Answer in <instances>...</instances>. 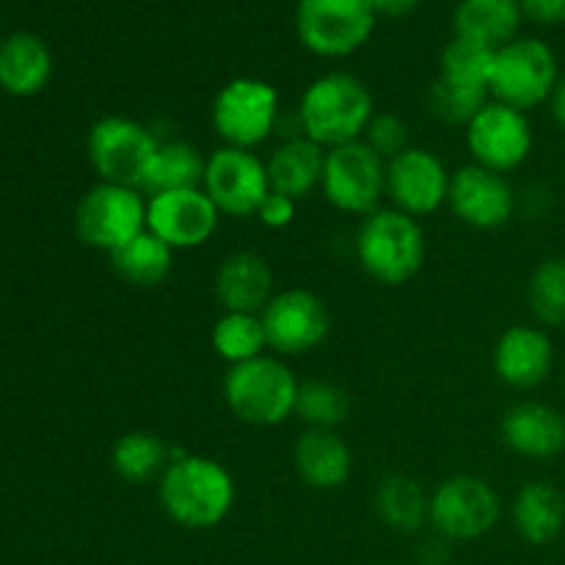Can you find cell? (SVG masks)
I'll return each instance as SVG.
<instances>
[{"label": "cell", "mask_w": 565, "mask_h": 565, "mask_svg": "<svg viewBox=\"0 0 565 565\" xmlns=\"http://www.w3.org/2000/svg\"><path fill=\"white\" fill-rule=\"evenodd\" d=\"M166 516L185 530H213L232 513L237 486L230 469L210 456L177 452L158 480Z\"/></svg>", "instance_id": "6da1fadb"}, {"label": "cell", "mask_w": 565, "mask_h": 565, "mask_svg": "<svg viewBox=\"0 0 565 565\" xmlns=\"http://www.w3.org/2000/svg\"><path fill=\"white\" fill-rule=\"evenodd\" d=\"M373 116V92L351 72L320 75L309 83L298 103L303 136L323 149L362 141Z\"/></svg>", "instance_id": "7a4b0ae2"}, {"label": "cell", "mask_w": 565, "mask_h": 565, "mask_svg": "<svg viewBox=\"0 0 565 565\" xmlns=\"http://www.w3.org/2000/svg\"><path fill=\"white\" fill-rule=\"evenodd\" d=\"M353 248L370 279L386 287H401L423 268L425 232L412 215L395 207H381L362 218Z\"/></svg>", "instance_id": "3957f363"}, {"label": "cell", "mask_w": 565, "mask_h": 565, "mask_svg": "<svg viewBox=\"0 0 565 565\" xmlns=\"http://www.w3.org/2000/svg\"><path fill=\"white\" fill-rule=\"evenodd\" d=\"M301 381L281 356H257L235 364L224 375V401L241 423L252 428H276L296 414Z\"/></svg>", "instance_id": "277c9868"}, {"label": "cell", "mask_w": 565, "mask_h": 565, "mask_svg": "<svg viewBox=\"0 0 565 565\" xmlns=\"http://www.w3.org/2000/svg\"><path fill=\"white\" fill-rule=\"evenodd\" d=\"M561 81L555 50L535 36H516L494 53L489 94L494 103L522 114L550 103Z\"/></svg>", "instance_id": "5b68a950"}, {"label": "cell", "mask_w": 565, "mask_h": 565, "mask_svg": "<svg viewBox=\"0 0 565 565\" xmlns=\"http://www.w3.org/2000/svg\"><path fill=\"white\" fill-rule=\"evenodd\" d=\"M379 14L373 0H298V42L318 58H348L370 42Z\"/></svg>", "instance_id": "8992f818"}, {"label": "cell", "mask_w": 565, "mask_h": 565, "mask_svg": "<svg viewBox=\"0 0 565 565\" xmlns=\"http://www.w3.org/2000/svg\"><path fill=\"white\" fill-rule=\"evenodd\" d=\"M502 500L489 480L478 475H452L430 491L428 527L450 544L480 541L497 527Z\"/></svg>", "instance_id": "52a82bcc"}, {"label": "cell", "mask_w": 565, "mask_h": 565, "mask_svg": "<svg viewBox=\"0 0 565 565\" xmlns=\"http://www.w3.org/2000/svg\"><path fill=\"white\" fill-rule=\"evenodd\" d=\"M147 193L116 182H97L75 207V232L88 248L114 254L147 230Z\"/></svg>", "instance_id": "ba28073f"}, {"label": "cell", "mask_w": 565, "mask_h": 565, "mask_svg": "<svg viewBox=\"0 0 565 565\" xmlns=\"http://www.w3.org/2000/svg\"><path fill=\"white\" fill-rule=\"evenodd\" d=\"M213 130L224 147L257 149L276 132L281 119L279 92L259 77H235L213 99Z\"/></svg>", "instance_id": "9c48e42d"}, {"label": "cell", "mask_w": 565, "mask_h": 565, "mask_svg": "<svg viewBox=\"0 0 565 565\" xmlns=\"http://www.w3.org/2000/svg\"><path fill=\"white\" fill-rule=\"evenodd\" d=\"M160 138L143 121L130 116H103L92 125L86 138V154L99 182H116L141 191Z\"/></svg>", "instance_id": "30bf717a"}, {"label": "cell", "mask_w": 565, "mask_h": 565, "mask_svg": "<svg viewBox=\"0 0 565 565\" xmlns=\"http://www.w3.org/2000/svg\"><path fill=\"white\" fill-rule=\"evenodd\" d=\"M320 191L340 213L367 218L381 210L386 196V160H381L364 141L329 149Z\"/></svg>", "instance_id": "8fae6325"}, {"label": "cell", "mask_w": 565, "mask_h": 565, "mask_svg": "<svg viewBox=\"0 0 565 565\" xmlns=\"http://www.w3.org/2000/svg\"><path fill=\"white\" fill-rule=\"evenodd\" d=\"M202 191L230 218H257V210L270 196L268 166L252 149L221 147L207 158Z\"/></svg>", "instance_id": "7c38bea8"}, {"label": "cell", "mask_w": 565, "mask_h": 565, "mask_svg": "<svg viewBox=\"0 0 565 565\" xmlns=\"http://www.w3.org/2000/svg\"><path fill=\"white\" fill-rule=\"evenodd\" d=\"M463 132H467V149L472 154V163L497 171V174L519 169L533 152V125H530L527 114L494 103V99H489L478 110V116L463 127Z\"/></svg>", "instance_id": "4fadbf2b"}, {"label": "cell", "mask_w": 565, "mask_h": 565, "mask_svg": "<svg viewBox=\"0 0 565 565\" xmlns=\"http://www.w3.org/2000/svg\"><path fill=\"white\" fill-rule=\"evenodd\" d=\"M259 318L268 337V351H274L276 356H301L315 351L323 345L331 331V315L326 303L303 287L276 292Z\"/></svg>", "instance_id": "5bb4252c"}, {"label": "cell", "mask_w": 565, "mask_h": 565, "mask_svg": "<svg viewBox=\"0 0 565 565\" xmlns=\"http://www.w3.org/2000/svg\"><path fill=\"white\" fill-rule=\"evenodd\" d=\"M450 177L452 171L430 149L408 147L386 163V196L392 207L419 221L445 207Z\"/></svg>", "instance_id": "9a60e30c"}, {"label": "cell", "mask_w": 565, "mask_h": 565, "mask_svg": "<svg viewBox=\"0 0 565 565\" xmlns=\"http://www.w3.org/2000/svg\"><path fill=\"white\" fill-rule=\"evenodd\" d=\"M221 213L202 188L154 193L147 199V230L174 252L199 248L218 232Z\"/></svg>", "instance_id": "2e32d148"}, {"label": "cell", "mask_w": 565, "mask_h": 565, "mask_svg": "<svg viewBox=\"0 0 565 565\" xmlns=\"http://www.w3.org/2000/svg\"><path fill=\"white\" fill-rule=\"evenodd\" d=\"M447 207L461 224L491 232L513 218L516 191L505 180V174H497V171L483 169L478 163H467L452 171Z\"/></svg>", "instance_id": "e0dca14e"}, {"label": "cell", "mask_w": 565, "mask_h": 565, "mask_svg": "<svg viewBox=\"0 0 565 565\" xmlns=\"http://www.w3.org/2000/svg\"><path fill=\"white\" fill-rule=\"evenodd\" d=\"M491 364L497 379L511 390H539L555 367V345L539 326H511L497 340Z\"/></svg>", "instance_id": "ac0fdd59"}, {"label": "cell", "mask_w": 565, "mask_h": 565, "mask_svg": "<svg viewBox=\"0 0 565 565\" xmlns=\"http://www.w3.org/2000/svg\"><path fill=\"white\" fill-rule=\"evenodd\" d=\"M505 447L527 461H555L565 452V417L541 401L513 403L500 423Z\"/></svg>", "instance_id": "d6986e66"}, {"label": "cell", "mask_w": 565, "mask_h": 565, "mask_svg": "<svg viewBox=\"0 0 565 565\" xmlns=\"http://www.w3.org/2000/svg\"><path fill=\"white\" fill-rule=\"evenodd\" d=\"M274 296V270L259 254L232 252L215 270V301L224 312L263 315Z\"/></svg>", "instance_id": "ffe728a7"}, {"label": "cell", "mask_w": 565, "mask_h": 565, "mask_svg": "<svg viewBox=\"0 0 565 565\" xmlns=\"http://www.w3.org/2000/svg\"><path fill=\"white\" fill-rule=\"evenodd\" d=\"M292 463L307 489L337 491L353 472V452L337 430L307 428L292 447Z\"/></svg>", "instance_id": "44dd1931"}, {"label": "cell", "mask_w": 565, "mask_h": 565, "mask_svg": "<svg viewBox=\"0 0 565 565\" xmlns=\"http://www.w3.org/2000/svg\"><path fill=\"white\" fill-rule=\"evenodd\" d=\"M326 152L329 149L309 141L307 136L285 138L270 152V158L265 160L270 193H281V196L292 199V202H301L303 196H309L323 182Z\"/></svg>", "instance_id": "7402d4cb"}, {"label": "cell", "mask_w": 565, "mask_h": 565, "mask_svg": "<svg viewBox=\"0 0 565 565\" xmlns=\"http://www.w3.org/2000/svg\"><path fill=\"white\" fill-rule=\"evenodd\" d=\"M53 75V53L36 33L17 31L0 42V88L14 97H33Z\"/></svg>", "instance_id": "603a6c76"}, {"label": "cell", "mask_w": 565, "mask_h": 565, "mask_svg": "<svg viewBox=\"0 0 565 565\" xmlns=\"http://www.w3.org/2000/svg\"><path fill=\"white\" fill-rule=\"evenodd\" d=\"M511 519L522 541L533 546L552 544L565 530V494L550 480H533L513 497Z\"/></svg>", "instance_id": "cb8c5ba5"}, {"label": "cell", "mask_w": 565, "mask_h": 565, "mask_svg": "<svg viewBox=\"0 0 565 565\" xmlns=\"http://www.w3.org/2000/svg\"><path fill=\"white\" fill-rule=\"evenodd\" d=\"M522 20L519 0H458L452 11V36L500 50L519 36Z\"/></svg>", "instance_id": "d4e9b609"}, {"label": "cell", "mask_w": 565, "mask_h": 565, "mask_svg": "<svg viewBox=\"0 0 565 565\" xmlns=\"http://www.w3.org/2000/svg\"><path fill=\"white\" fill-rule=\"evenodd\" d=\"M207 158L182 138H166L158 143L149 169L143 174L141 191L147 196L166 191H185V188H202Z\"/></svg>", "instance_id": "484cf974"}, {"label": "cell", "mask_w": 565, "mask_h": 565, "mask_svg": "<svg viewBox=\"0 0 565 565\" xmlns=\"http://www.w3.org/2000/svg\"><path fill=\"white\" fill-rule=\"evenodd\" d=\"M373 508L386 527L403 535H414L428 524L430 494L412 475H386L375 489Z\"/></svg>", "instance_id": "4316f807"}, {"label": "cell", "mask_w": 565, "mask_h": 565, "mask_svg": "<svg viewBox=\"0 0 565 565\" xmlns=\"http://www.w3.org/2000/svg\"><path fill=\"white\" fill-rule=\"evenodd\" d=\"M171 458L166 441L149 430H127L110 447V469L127 486L158 483Z\"/></svg>", "instance_id": "83f0119b"}, {"label": "cell", "mask_w": 565, "mask_h": 565, "mask_svg": "<svg viewBox=\"0 0 565 565\" xmlns=\"http://www.w3.org/2000/svg\"><path fill=\"white\" fill-rule=\"evenodd\" d=\"M174 248L166 246L158 235L143 230L127 246L110 254V268L132 287H158L174 270Z\"/></svg>", "instance_id": "f1b7e54d"}, {"label": "cell", "mask_w": 565, "mask_h": 565, "mask_svg": "<svg viewBox=\"0 0 565 565\" xmlns=\"http://www.w3.org/2000/svg\"><path fill=\"white\" fill-rule=\"evenodd\" d=\"M497 50L486 44L469 42V39L452 36L439 55V81L447 86L463 88V92L489 94L491 66H494Z\"/></svg>", "instance_id": "f546056e"}, {"label": "cell", "mask_w": 565, "mask_h": 565, "mask_svg": "<svg viewBox=\"0 0 565 565\" xmlns=\"http://www.w3.org/2000/svg\"><path fill=\"white\" fill-rule=\"evenodd\" d=\"M210 342H213V351L218 353V359H224L230 367L265 356V351H268V337H265L259 315L224 312L213 323Z\"/></svg>", "instance_id": "4dcf8cb0"}, {"label": "cell", "mask_w": 565, "mask_h": 565, "mask_svg": "<svg viewBox=\"0 0 565 565\" xmlns=\"http://www.w3.org/2000/svg\"><path fill=\"white\" fill-rule=\"evenodd\" d=\"M348 414H351V395L337 381H301L296 397V417L307 428L337 430L345 423Z\"/></svg>", "instance_id": "1f68e13d"}, {"label": "cell", "mask_w": 565, "mask_h": 565, "mask_svg": "<svg viewBox=\"0 0 565 565\" xmlns=\"http://www.w3.org/2000/svg\"><path fill=\"white\" fill-rule=\"evenodd\" d=\"M527 307L541 329L565 326V257H550L530 274Z\"/></svg>", "instance_id": "d6a6232c"}, {"label": "cell", "mask_w": 565, "mask_h": 565, "mask_svg": "<svg viewBox=\"0 0 565 565\" xmlns=\"http://www.w3.org/2000/svg\"><path fill=\"white\" fill-rule=\"evenodd\" d=\"M486 103H489L486 94H475V92H463V88H456V86H447V83H441L439 77H436L434 86H430L428 92L430 114H434L439 121H445V125H452V127H467Z\"/></svg>", "instance_id": "836d02e7"}, {"label": "cell", "mask_w": 565, "mask_h": 565, "mask_svg": "<svg viewBox=\"0 0 565 565\" xmlns=\"http://www.w3.org/2000/svg\"><path fill=\"white\" fill-rule=\"evenodd\" d=\"M362 141L367 143L381 160H386V163L412 147V141H408V125L397 114H375L373 119H370L367 130H364Z\"/></svg>", "instance_id": "e575fe53"}, {"label": "cell", "mask_w": 565, "mask_h": 565, "mask_svg": "<svg viewBox=\"0 0 565 565\" xmlns=\"http://www.w3.org/2000/svg\"><path fill=\"white\" fill-rule=\"evenodd\" d=\"M296 213L298 202L281 196V193H270L263 202V207L257 210V218L259 224L268 226V230H285V226H290L292 221H296Z\"/></svg>", "instance_id": "d590c367"}, {"label": "cell", "mask_w": 565, "mask_h": 565, "mask_svg": "<svg viewBox=\"0 0 565 565\" xmlns=\"http://www.w3.org/2000/svg\"><path fill=\"white\" fill-rule=\"evenodd\" d=\"M524 20L535 25H563L565 22V0H519Z\"/></svg>", "instance_id": "8d00e7d4"}, {"label": "cell", "mask_w": 565, "mask_h": 565, "mask_svg": "<svg viewBox=\"0 0 565 565\" xmlns=\"http://www.w3.org/2000/svg\"><path fill=\"white\" fill-rule=\"evenodd\" d=\"M417 563L419 565H447L450 563V541L441 539V535H428L423 539L417 550Z\"/></svg>", "instance_id": "74e56055"}, {"label": "cell", "mask_w": 565, "mask_h": 565, "mask_svg": "<svg viewBox=\"0 0 565 565\" xmlns=\"http://www.w3.org/2000/svg\"><path fill=\"white\" fill-rule=\"evenodd\" d=\"M419 6V0H373V9L379 17L386 20H403Z\"/></svg>", "instance_id": "f35d334b"}, {"label": "cell", "mask_w": 565, "mask_h": 565, "mask_svg": "<svg viewBox=\"0 0 565 565\" xmlns=\"http://www.w3.org/2000/svg\"><path fill=\"white\" fill-rule=\"evenodd\" d=\"M550 114H552V119H555V125L565 132V75H561V81H557L555 92H552Z\"/></svg>", "instance_id": "ab89813d"}]
</instances>
